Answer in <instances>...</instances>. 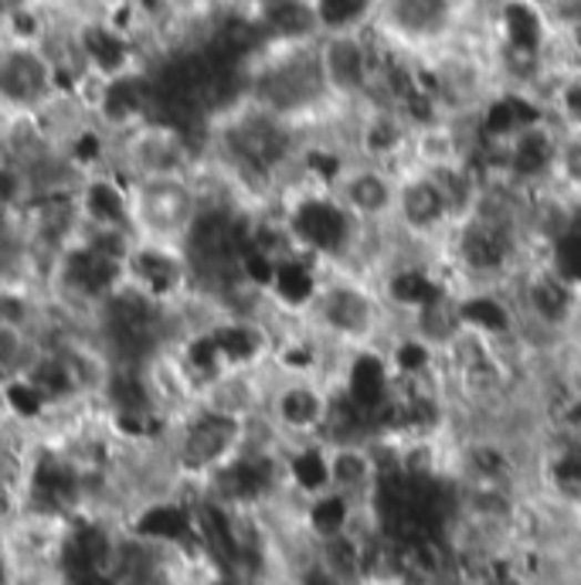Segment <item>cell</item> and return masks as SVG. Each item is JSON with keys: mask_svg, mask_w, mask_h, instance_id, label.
Listing matches in <instances>:
<instances>
[{"mask_svg": "<svg viewBox=\"0 0 581 585\" xmlns=\"http://www.w3.org/2000/svg\"><path fill=\"white\" fill-rule=\"evenodd\" d=\"M21 4H24V0H21Z\"/></svg>", "mask_w": 581, "mask_h": 585, "instance_id": "277c9868", "label": "cell"}, {"mask_svg": "<svg viewBox=\"0 0 581 585\" xmlns=\"http://www.w3.org/2000/svg\"><path fill=\"white\" fill-rule=\"evenodd\" d=\"M330 201L354 225H385L395 215V168L344 157L330 174Z\"/></svg>", "mask_w": 581, "mask_h": 585, "instance_id": "7a4b0ae2", "label": "cell"}, {"mask_svg": "<svg viewBox=\"0 0 581 585\" xmlns=\"http://www.w3.org/2000/svg\"><path fill=\"white\" fill-rule=\"evenodd\" d=\"M204 201L191 174L140 178L123 184V215L133 245L184 252L191 229L197 225Z\"/></svg>", "mask_w": 581, "mask_h": 585, "instance_id": "6da1fadb", "label": "cell"}, {"mask_svg": "<svg viewBox=\"0 0 581 585\" xmlns=\"http://www.w3.org/2000/svg\"><path fill=\"white\" fill-rule=\"evenodd\" d=\"M34 14H75V11H92L95 0H24Z\"/></svg>", "mask_w": 581, "mask_h": 585, "instance_id": "3957f363", "label": "cell"}]
</instances>
